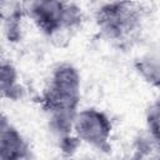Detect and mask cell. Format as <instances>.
<instances>
[{
    "label": "cell",
    "instance_id": "2",
    "mask_svg": "<svg viewBox=\"0 0 160 160\" xmlns=\"http://www.w3.org/2000/svg\"><path fill=\"white\" fill-rule=\"evenodd\" d=\"M24 15L49 38H55L78 26L81 21L80 9L62 0H20Z\"/></svg>",
    "mask_w": 160,
    "mask_h": 160
},
{
    "label": "cell",
    "instance_id": "5",
    "mask_svg": "<svg viewBox=\"0 0 160 160\" xmlns=\"http://www.w3.org/2000/svg\"><path fill=\"white\" fill-rule=\"evenodd\" d=\"M29 144L22 135L15 129L5 116L1 119L0 128V159H26L29 154Z\"/></svg>",
    "mask_w": 160,
    "mask_h": 160
},
{
    "label": "cell",
    "instance_id": "1",
    "mask_svg": "<svg viewBox=\"0 0 160 160\" xmlns=\"http://www.w3.org/2000/svg\"><path fill=\"white\" fill-rule=\"evenodd\" d=\"M80 99V75L70 64L58 65L45 86L40 102L49 115L50 129L65 138L74 126Z\"/></svg>",
    "mask_w": 160,
    "mask_h": 160
},
{
    "label": "cell",
    "instance_id": "4",
    "mask_svg": "<svg viewBox=\"0 0 160 160\" xmlns=\"http://www.w3.org/2000/svg\"><path fill=\"white\" fill-rule=\"evenodd\" d=\"M72 130L76 138L95 149L109 150V139L111 134V122L109 118L98 109H84L78 111Z\"/></svg>",
    "mask_w": 160,
    "mask_h": 160
},
{
    "label": "cell",
    "instance_id": "7",
    "mask_svg": "<svg viewBox=\"0 0 160 160\" xmlns=\"http://www.w3.org/2000/svg\"><path fill=\"white\" fill-rule=\"evenodd\" d=\"M21 86L18 84V72L11 62H1V94L2 98L18 99L21 95Z\"/></svg>",
    "mask_w": 160,
    "mask_h": 160
},
{
    "label": "cell",
    "instance_id": "6",
    "mask_svg": "<svg viewBox=\"0 0 160 160\" xmlns=\"http://www.w3.org/2000/svg\"><path fill=\"white\" fill-rule=\"evenodd\" d=\"M136 70L150 85L160 89V52L152 51L136 61Z\"/></svg>",
    "mask_w": 160,
    "mask_h": 160
},
{
    "label": "cell",
    "instance_id": "8",
    "mask_svg": "<svg viewBox=\"0 0 160 160\" xmlns=\"http://www.w3.org/2000/svg\"><path fill=\"white\" fill-rule=\"evenodd\" d=\"M146 126L149 138L154 146L160 150V99L150 105L146 112Z\"/></svg>",
    "mask_w": 160,
    "mask_h": 160
},
{
    "label": "cell",
    "instance_id": "3",
    "mask_svg": "<svg viewBox=\"0 0 160 160\" xmlns=\"http://www.w3.org/2000/svg\"><path fill=\"white\" fill-rule=\"evenodd\" d=\"M141 9L131 0H109L96 12V24L102 36L124 44L141 28Z\"/></svg>",
    "mask_w": 160,
    "mask_h": 160
}]
</instances>
